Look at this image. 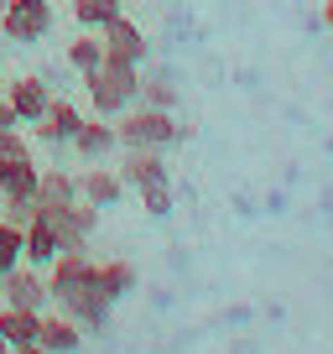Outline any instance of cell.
<instances>
[{
	"instance_id": "obj_10",
	"label": "cell",
	"mask_w": 333,
	"mask_h": 354,
	"mask_svg": "<svg viewBox=\"0 0 333 354\" xmlns=\"http://www.w3.org/2000/svg\"><path fill=\"white\" fill-rule=\"evenodd\" d=\"M99 42H104V57H120V63H146V53H151L146 32L135 21H125V11L99 26Z\"/></svg>"
},
{
	"instance_id": "obj_30",
	"label": "cell",
	"mask_w": 333,
	"mask_h": 354,
	"mask_svg": "<svg viewBox=\"0 0 333 354\" xmlns=\"http://www.w3.org/2000/svg\"><path fill=\"white\" fill-rule=\"evenodd\" d=\"M0 11H6V0H0Z\"/></svg>"
},
{
	"instance_id": "obj_11",
	"label": "cell",
	"mask_w": 333,
	"mask_h": 354,
	"mask_svg": "<svg viewBox=\"0 0 333 354\" xmlns=\"http://www.w3.org/2000/svg\"><path fill=\"white\" fill-rule=\"evenodd\" d=\"M47 100H53V84H47L42 73H21L6 84V104L16 110V125H32L37 115L47 110Z\"/></svg>"
},
{
	"instance_id": "obj_13",
	"label": "cell",
	"mask_w": 333,
	"mask_h": 354,
	"mask_svg": "<svg viewBox=\"0 0 333 354\" xmlns=\"http://www.w3.org/2000/svg\"><path fill=\"white\" fill-rule=\"evenodd\" d=\"M37 344H42L47 354H78L84 349V328H78L68 313H42V328H37Z\"/></svg>"
},
{
	"instance_id": "obj_26",
	"label": "cell",
	"mask_w": 333,
	"mask_h": 354,
	"mask_svg": "<svg viewBox=\"0 0 333 354\" xmlns=\"http://www.w3.org/2000/svg\"><path fill=\"white\" fill-rule=\"evenodd\" d=\"M11 354H47V349H42V344H16Z\"/></svg>"
},
{
	"instance_id": "obj_2",
	"label": "cell",
	"mask_w": 333,
	"mask_h": 354,
	"mask_svg": "<svg viewBox=\"0 0 333 354\" xmlns=\"http://www.w3.org/2000/svg\"><path fill=\"white\" fill-rule=\"evenodd\" d=\"M115 136H120V146H151V151H166V146H178V141H193V125H182L172 110L131 104V110L115 115Z\"/></svg>"
},
{
	"instance_id": "obj_17",
	"label": "cell",
	"mask_w": 333,
	"mask_h": 354,
	"mask_svg": "<svg viewBox=\"0 0 333 354\" xmlns=\"http://www.w3.org/2000/svg\"><path fill=\"white\" fill-rule=\"evenodd\" d=\"M37 209H53V203H68V198H78V188H73V172H63V167H42L37 172Z\"/></svg>"
},
{
	"instance_id": "obj_7",
	"label": "cell",
	"mask_w": 333,
	"mask_h": 354,
	"mask_svg": "<svg viewBox=\"0 0 333 354\" xmlns=\"http://www.w3.org/2000/svg\"><path fill=\"white\" fill-rule=\"evenodd\" d=\"M68 151H73L84 167H89V162H110V156L120 151V136H115V120H104V115H84V125L73 131Z\"/></svg>"
},
{
	"instance_id": "obj_3",
	"label": "cell",
	"mask_w": 333,
	"mask_h": 354,
	"mask_svg": "<svg viewBox=\"0 0 333 354\" xmlns=\"http://www.w3.org/2000/svg\"><path fill=\"white\" fill-rule=\"evenodd\" d=\"M135 88H141V63H120V57H104L94 73H84V94H89V110L115 120L120 110L135 104Z\"/></svg>"
},
{
	"instance_id": "obj_19",
	"label": "cell",
	"mask_w": 333,
	"mask_h": 354,
	"mask_svg": "<svg viewBox=\"0 0 333 354\" xmlns=\"http://www.w3.org/2000/svg\"><path fill=\"white\" fill-rule=\"evenodd\" d=\"M37 328H42V313H26V308H0V339L11 344H37Z\"/></svg>"
},
{
	"instance_id": "obj_22",
	"label": "cell",
	"mask_w": 333,
	"mask_h": 354,
	"mask_svg": "<svg viewBox=\"0 0 333 354\" xmlns=\"http://www.w3.org/2000/svg\"><path fill=\"white\" fill-rule=\"evenodd\" d=\"M135 193H141V209L151 214V219H166V214H172V177L146 183V188H135Z\"/></svg>"
},
{
	"instance_id": "obj_18",
	"label": "cell",
	"mask_w": 333,
	"mask_h": 354,
	"mask_svg": "<svg viewBox=\"0 0 333 354\" xmlns=\"http://www.w3.org/2000/svg\"><path fill=\"white\" fill-rule=\"evenodd\" d=\"M57 250H63V245H57V234L47 230L42 219H32V224H26V245H21V261H26V266H37V271H47Z\"/></svg>"
},
{
	"instance_id": "obj_4",
	"label": "cell",
	"mask_w": 333,
	"mask_h": 354,
	"mask_svg": "<svg viewBox=\"0 0 333 354\" xmlns=\"http://www.w3.org/2000/svg\"><path fill=\"white\" fill-rule=\"evenodd\" d=\"M37 219L57 234V245H63V250H84V245H89V234L99 230V209H94V203H84V198H68V203H53V209H37Z\"/></svg>"
},
{
	"instance_id": "obj_5",
	"label": "cell",
	"mask_w": 333,
	"mask_h": 354,
	"mask_svg": "<svg viewBox=\"0 0 333 354\" xmlns=\"http://www.w3.org/2000/svg\"><path fill=\"white\" fill-rule=\"evenodd\" d=\"M0 32L11 37L16 47L47 42V32H53V0H6V11H0Z\"/></svg>"
},
{
	"instance_id": "obj_21",
	"label": "cell",
	"mask_w": 333,
	"mask_h": 354,
	"mask_svg": "<svg viewBox=\"0 0 333 354\" xmlns=\"http://www.w3.org/2000/svg\"><path fill=\"white\" fill-rule=\"evenodd\" d=\"M115 16H120V0H73V21L84 26V32H99Z\"/></svg>"
},
{
	"instance_id": "obj_9",
	"label": "cell",
	"mask_w": 333,
	"mask_h": 354,
	"mask_svg": "<svg viewBox=\"0 0 333 354\" xmlns=\"http://www.w3.org/2000/svg\"><path fill=\"white\" fill-rule=\"evenodd\" d=\"M73 188H78V198L84 203H94V209H115V203L125 198V183H120V172L115 167H104V162H89L84 172L73 177Z\"/></svg>"
},
{
	"instance_id": "obj_25",
	"label": "cell",
	"mask_w": 333,
	"mask_h": 354,
	"mask_svg": "<svg viewBox=\"0 0 333 354\" xmlns=\"http://www.w3.org/2000/svg\"><path fill=\"white\" fill-rule=\"evenodd\" d=\"M6 125H16V110L6 104V94H0V131H6Z\"/></svg>"
},
{
	"instance_id": "obj_20",
	"label": "cell",
	"mask_w": 333,
	"mask_h": 354,
	"mask_svg": "<svg viewBox=\"0 0 333 354\" xmlns=\"http://www.w3.org/2000/svg\"><path fill=\"white\" fill-rule=\"evenodd\" d=\"M94 266H99V281H104V292H110L115 302L141 287V271H135L131 261H94Z\"/></svg>"
},
{
	"instance_id": "obj_27",
	"label": "cell",
	"mask_w": 333,
	"mask_h": 354,
	"mask_svg": "<svg viewBox=\"0 0 333 354\" xmlns=\"http://www.w3.org/2000/svg\"><path fill=\"white\" fill-rule=\"evenodd\" d=\"M323 26L333 32V0H323Z\"/></svg>"
},
{
	"instance_id": "obj_23",
	"label": "cell",
	"mask_w": 333,
	"mask_h": 354,
	"mask_svg": "<svg viewBox=\"0 0 333 354\" xmlns=\"http://www.w3.org/2000/svg\"><path fill=\"white\" fill-rule=\"evenodd\" d=\"M0 219H11V224L26 230V224L37 219V198H6V203H0Z\"/></svg>"
},
{
	"instance_id": "obj_1",
	"label": "cell",
	"mask_w": 333,
	"mask_h": 354,
	"mask_svg": "<svg viewBox=\"0 0 333 354\" xmlns=\"http://www.w3.org/2000/svg\"><path fill=\"white\" fill-rule=\"evenodd\" d=\"M47 287H53V308L68 313L78 328H104L110 323L115 297L104 292L99 266L89 261V245L84 250H57L47 266Z\"/></svg>"
},
{
	"instance_id": "obj_14",
	"label": "cell",
	"mask_w": 333,
	"mask_h": 354,
	"mask_svg": "<svg viewBox=\"0 0 333 354\" xmlns=\"http://www.w3.org/2000/svg\"><path fill=\"white\" fill-rule=\"evenodd\" d=\"M37 172H42V167H37L32 156H0V198H32Z\"/></svg>"
},
{
	"instance_id": "obj_15",
	"label": "cell",
	"mask_w": 333,
	"mask_h": 354,
	"mask_svg": "<svg viewBox=\"0 0 333 354\" xmlns=\"http://www.w3.org/2000/svg\"><path fill=\"white\" fill-rule=\"evenodd\" d=\"M135 104H151V110H178V104H182V88H178V78L166 73V68H156V73H141Z\"/></svg>"
},
{
	"instance_id": "obj_31",
	"label": "cell",
	"mask_w": 333,
	"mask_h": 354,
	"mask_svg": "<svg viewBox=\"0 0 333 354\" xmlns=\"http://www.w3.org/2000/svg\"><path fill=\"white\" fill-rule=\"evenodd\" d=\"M0 203H6V198H0Z\"/></svg>"
},
{
	"instance_id": "obj_16",
	"label": "cell",
	"mask_w": 333,
	"mask_h": 354,
	"mask_svg": "<svg viewBox=\"0 0 333 354\" xmlns=\"http://www.w3.org/2000/svg\"><path fill=\"white\" fill-rule=\"evenodd\" d=\"M63 63H68V73H94V68L104 63V42H99V32H84L78 26V37L68 42V53H63Z\"/></svg>"
},
{
	"instance_id": "obj_6",
	"label": "cell",
	"mask_w": 333,
	"mask_h": 354,
	"mask_svg": "<svg viewBox=\"0 0 333 354\" xmlns=\"http://www.w3.org/2000/svg\"><path fill=\"white\" fill-rule=\"evenodd\" d=\"M0 302L6 308H26V313H47L53 308V287H47V271H37V266H16V271H6L0 277Z\"/></svg>"
},
{
	"instance_id": "obj_29",
	"label": "cell",
	"mask_w": 333,
	"mask_h": 354,
	"mask_svg": "<svg viewBox=\"0 0 333 354\" xmlns=\"http://www.w3.org/2000/svg\"><path fill=\"white\" fill-rule=\"evenodd\" d=\"M0 78H6V63H0Z\"/></svg>"
},
{
	"instance_id": "obj_24",
	"label": "cell",
	"mask_w": 333,
	"mask_h": 354,
	"mask_svg": "<svg viewBox=\"0 0 333 354\" xmlns=\"http://www.w3.org/2000/svg\"><path fill=\"white\" fill-rule=\"evenodd\" d=\"M0 156H32V141H26L16 125H6V131H0Z\"/></svg>"
},
{
	"instance_id": "obj_12",
	"label": "cell",
	"mask_w": 333,
	"mask_h": 354,
	"mask_svg": "<svg viewBox=\"0 0 333 354\" xmlns=\"http://www.w3.org/2000/svg\"><path fill=\"white\" fill-rule=\"evenodd\" d=\"M120 183L125 188H146V183H162L166 177V151H151V146H120Z\"/></svg>"
},
{
	"instance_id": "obj_28",
	"label": "cell",
	"mask_w": 333,
	"mask_h": 354,
	"mask_svg": "<svg viewBox=\"0 0 333 354\" xmlns=\"http://www.w3.org/2000/svg\"><path fill=\"white\" fill-rule=\"evenodd\" d=\"M0 354H11V344H6V339H0Z\"/></svg>"
},
{
	"instance_id": "obj_8",
	"label": "cell",
	"mask_w": 333,
	"mask_h": 354,
	"mask_svg": "<svg viewBox=\"0 0 333 354\" xmlns=\"http://www.w3.org/2000/svg\"><path fill=\"white\" fill-rule=\"evenodd\" d=\"M84 125V104H73V100H47V110L32 120V131H37V146H68L73 141V131Z\"/></svg>"
}]
</instances>
